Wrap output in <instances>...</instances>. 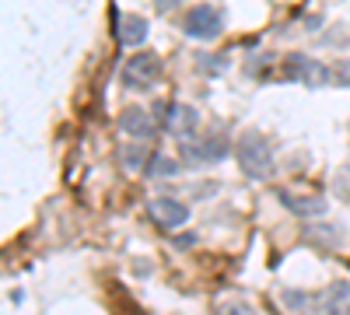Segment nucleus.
Segmentation results:
<instances>
[{"instance_id": "nucleus-1", "label": "nucleus", "mask_w": 350, "mask_h": 315, "mask_svg": "<svg viewBox=\"0 0 350 315\" xmlns=\"http://www.w3.org/2000/svg\"><path fill=\"white\" fill-rule=\"evenodd\" d=\"M239 165L249 179H267L273 172V148L259 130H245L239 137Z\"/></svg>"}, {"instance_id": "nucleus-2", "label": "nucleus", "mask_w": 350, "mask_h": 315, "mask_svg": "<svg viewBox=\"0 0 350 315\" xmlns=\"http://www.w3.org/2000/svg\"><path fill=\"white\" fill-rule=\"evenodd\" d=\"M161 77V60L158 53H137L123 64V84L130 92H151L154 81Z\"/></svg>"}, {"instance_id": "nucleus-3", "label": "nucleus", "mask_w": 350, "mask_h": 315, "mask_svg": "<svg viewBox=\"0 0 350 315\" xmlns=\"http://www.w3.org/2000/svg\"><path fill=\"white\" fill-rule=\"evenodd\" d=\"M183 28H186L189 39H217L224 32V11L214 8V4H196V8L186 11Z\"/></svg>"}, {"instance_id": "nucleus-4", "label": "nucleus", "mask_w": 350, "mask_h": 315, "mask_svg": "<svg viewBox=\"0 0 350 315\" xmlns=\"http://www.w3.org/2000/svg\"><path fill=\"white\" fill-rule=\"evenodd\" d=\"M148 214L154 217L158 228H165V232H175V228H183L189 221V207L183 200H172V196H154L148 204Z\"/></svg>"}, {"instance_id": "nucleus-5", "label": "nucleus", "mask_w": 350, "mask_h": 315, "mask_svg": "<svg viewBox=\"0 0 350 315\" xmlns=\"http://www.w3.org/2000/svg\"><path fill=\"white\" fill-rule=\"evenodd\" d=\"M196 123H200V116H196L193 105H179V102H175V105L165 109V130H168L172 137H179L183 144H186V140H193Z\"/></svg>"}, {"instance_id": "nucleus-6", "label": "nucleus", "mask_w": 350, "mask_h": 315, "mask_svg": "<svg viewBox=\"0 0 350 315\" xmlns=\"http://www.w3.org/2000/svg\"><path fill=\"white\" fill-rule=\"evenodd\" d=\"M277 196H280V204H284L287 210H295L298 217H319V214H326V200H323V196H315V193L301 196V193H287V189H280Z\"/></svg>"}, {"instance_id": "nucleus-7", "label": "nucleus", "mask_w": 350, "mask_h": 315, "mask_svg": "<svg viewBox=\"0 0 350 315\" xmlns=\"http://www.w3.org/2000/svg\"><path fill=\"white\" fill-rule=\"evenodd\" d=\"M291 74H295L298 81H305L308 88H323V84L329 81V70L312 60V56H291Z\"/></svg>"}, {"instance_id": "nucleus-8", "label": "nucleus", "mask_w": 350, "mask_h": 315, "mask_svg": "<svg viewBox=\"0 0 350 315\" xmlns=\"http://www.w3.org/2000/svg\"><path fill=\"white\" fill-rule=\"evenodd\" d=\"M224 154H228V144L221 137H214V140H186L183 144L186 161H221Z\"/></svg>"}, {"instance_id": "nucleus-9", "label": "nucleus", "mask_w": 350, "mask_h": 315, "mask_svg": "<svg viewBox=\"0 0 350 315\" xmlns=\"http://www.w3.org/2000/svg\"><path fill=\"white\" fill-rule=\"evenodd\" d=\"M120 130L144 140V137L154 133V116L148 109H140V105H130V109H123V116H120Z\"/></svg>"}, {"instance_id": "nucleus-10", "label": "nucleus", "mask_w": 350, "mask_h": 315, "mask_svg": "<svg viewBox=\"0 0 350 315\" xmlns=\"http://www.w3.org/2000/svg\"><path fill=\"white\" fill-rule=\"evenodd\" d=\"M144 39H148V21H144L140 14H123L120 18V42L123 46H140Z\"/></svg>"}, {"instance_id": "nucleus-11", "label": "nucleus", "mask_w": 350, "mask_h": 315, "mask_svg": "<svg viewBox=\"0 0 350 315\" xmlns=\"http://www.w3.org/2000/svg\"><path fill=\"white\" fill-rule=\"evenodd\" d=\"M323 305L329 315H350V284H333L323 295Z\"/></svg>"}, {"instance_id": "nucleus-12", "label": "nucleus", "mask_w": 350, "mask_h": 315, "mask_svg": "<svg viewBox=\"0 0 350 315\" xmlns=\"http://www.w3.org/2000/svg\"><path fill=\"white\" fill-rule=\"evenodd\" d=\"M333 189H336V196H340V200H347V204H350V165H343V168L336 172Z\"/></svg>"}, {"instance_id": "nucleus-13", "label": "nucleus", "mask_w": 350, "mask_h": 315, "mask_svg": "<svg viewBox=\"0 0 350 315\" xmlns=\"http://www.w3.org/2000/svg\"><path fill=\"white\" fill-rule=\"evenodd\" d=\"M151 176H172V172H175V161L172 158H165V154H158V158H151Z\"/></svg>"}, {"instance_id": "nucleus-14", "label": "nucleus", "mask_w": 350, "mask_h": 315, "mask_svg": "<svg viewBox=\"0 0 350 315\" xmlns=\"http://www.w3.org/2000/svg\"><path fill=\"white\" fill-rule=\"evenodd\" d=\"M217 315H256V308L245 305V301H228V305L217 308Z\"/></svg>"}]
</instances>
